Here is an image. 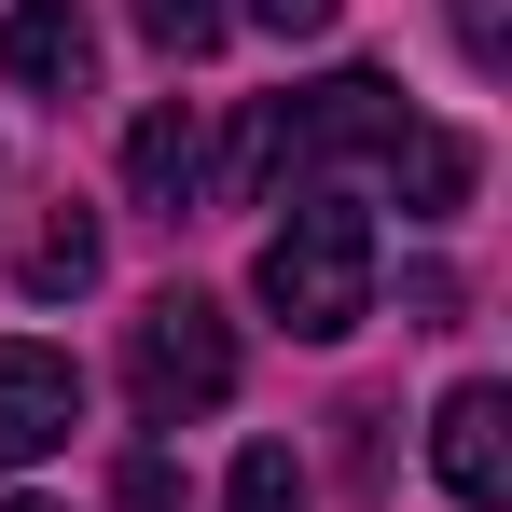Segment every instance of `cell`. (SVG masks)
<instances>
[{"label": "cell", "mask_w": 512, "mask_h": 512, "mask_svg": "<svg viewBox=\"0 0 512 512\" xmlns=\"http://www.w3.org/2000/svg\"><path fill=\"white\" fill-rule=\"evenodd\" d=\"M250 277H263V305H277L305 346H346L360 319H374V222L346 208L333 180H305V194H291V222L263 236Z\"/></svg>", "instance_id": "cell-1"}, {"label": "cell", "mask_w": 512, "mask_h": 512, "mask_svg": "<svg viewBox=\"0 0 512 512\" xmlns=\"http://www.w3.org/2000/svg\"><path fill=\"white\" fill-rule=\"evenodd\" d=\"M125 402L139 429H194L236 402V319L208 305V291H153L139 319H125Z\"/></svg>", "instance_id": "cell-2"}, {"label": "cell", "mask_w": 512, "mask_h": 512, "mask_svg": "<svg viewBox=\"0 0 512 512\" xmlns=\"http://www.w3.org/2000/svg\"><path fill=\"white\" fill-rule=\"evenodd\" d=\"M402 84L388 70H333V84H305V97H277V180L305 194V180H333V167H388L402 153Z\"/></svg>", "instance_id": "cell-3"}, {"label": "cell", "mask_w": 512, "mask_h": 512, "mask_svg": "<svg viewBox=\"0 0 512 512\" xmlns=\"http://www.w3.org/2000/svg\"><path fill=\"white\" fill-rule=\"evenodd\" d=\"M70 429H84V360H70V346L0 333V471H42Z\"/></svg>", "instance_id": "cell-4"}, {"label": "cell", "mask_w": 512, "mask_h": 512, "mask_svg": "<svg viewBox=\"0 0 512 512\" xmlns=\"http://www.w3.org/2000/svg\"><path fill=\"white\" fill-rule=\"evenodd\" d=\"M429 471H443V499L457 512H499L512 499V388H443V416H429Z\"/></svg>", "instance_id": "cell-5"}, {"label": "cell", "mask_w": 512, "mask_h": 512, "mask_svg": "<svg viewBox=\"0 0 512 512\" xmlns=\"http://www.w3.org/2000/svg\"><path fill=\"white\" fill-rule=\"evenodd\" d=\"M125 194H139L153 222H194V208H208V125H194L180 97H153V111L125 125Z\"/></svg>", "instance_id": "cell-6"}, {"label": "cell", "mask_w": 512, "mask_h": 512, "mask_svg": "<svg viewBox=\"0 0 512 512\" xmlns=\"http://www.w3.org/2000/svg\"><path fill=\"white\" fill-rule=\"evenodd\" d=\"M0 70H14L28 97H56V111H70V97L97 84V28H84V0H14V14H0Z\"/></svg>", "instance_id": "cell-7"}, {"label": "cell", "mask_w": 512, "mask_h": 512, "mask_svg": "<svg viewBox=\"0 0 512 512\" xmlns=\"http://www.w3.org/2000/svg\"><path fill=\"white\" fill-rule=\"evenodd\" d=\"M388 180H402V208H416V222H457V208H471V180H485V153H471L457 125H402Z\"/></svg>", "instance_id": "cell-8"}, {"label": "cell", "mask_w": 512, "mask_h": 512, "mask_svg": "<svg viewBox=\"0 0 512 512\" xmlns=\"http://www.w3.org/2000/svg\"><path fill=\"white\" fill-rule=\"evenodd\" d=\"M14 277H28V305H70V291H97V222H84V208H56V222L14 250Z\"/></svg>", "instance_id": "cell-9"}, {"label": "cell", "mask_w": 512, "mask_h": 512, "mask_svg": "<svg viewBox=\"0 0 512 512\" xmlns=\"http://www.w3.org/2000/svg\"><path fill=\"white\" fill-rule=\"evenodd\" d=\"M222 512H305V457H291V443H250L236 485H222Z\"/></svg>", "instance_id": "cell-10"}, {"label": "cell", "mask_w": 512, "mask_h": 512, "mask_svg": "<svg viewBox=\"0 0 512 512\" xmlns=\"http://www.w3.org/2000/svg\"><path fill=\"white\" fill-rule=\"evenodd\" d=\"M236 28V0H139V42H167V56H208Z\"/></svg>", "instance_id": "cell-11"}, {"label": "cell", "mask_w": 512, "mask_h": 512, "mask_svg": "<svg viewBox=\"0 0 512 512\" xmlns=\"http://www.w3.org/2000/svg\"><path fill=\"white\" fill-rule=\"evenodd\" d=\"M111 499H125V512H180V457H167V443H139V457L111 471Z\"/></svg>", "instance_id": "cell-12"}, {"label": "cell", "mask_w": 512, "mask_h": 512, "mask_svg": "<svg viewBox=\"0 0 512 512\" xmlns=\"http://www.w3.org/2000/svg\"><path fill=\"white\" fill-rule=\"evenodd\" d=\"M443 14H457V56H471V70L512 56V0H443Z\"/></svg>", "instance_id": "cell-13"}, {"label": "cell", "mask_w": 512, "mask_h": 512, "mask_svg": "<svg viewBox=\"0 0 512 512\" xmlns=\"http://www.w3.org/2000/svg\"><path fill=\"white\" fill-rule=\"evenodd\" d=\"M250 14H263V28H277V42H319V28H333L346 0H250Z\"/></svg>", "instance_id": "cell-14"}, {"label": "cell", "mask_w": 512, "mask_h": 512, "mask_svg": "<svg viewBox=\"0 0 512 512\" xmlns=\"http://www.w3.org/2000/svg\"><path fill=\"white\" fill-rule=\"evenodd\" d=\"M0 512H56V499H0Z\"/></svg>", "instance_id": "cell-15"}]
</instances>
